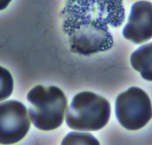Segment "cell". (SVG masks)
Returning <instances> with one entry per match:
<instances>
[{"label": "cell", "instance_id": "ba28073f", "mask_svg": "<svg viewBox=\"0 0 152 145\" xmlns=\"http://www.w3.org/2000/svg\"><path fill=\"white\" fill-rule=\"evenodd\" d=\"M62 144H99L97 139L90 133L72 132L63 138Z\"/></svg>", "mask_w": 152, "mask_h": 145}, {"label": "cell", "instance_id": "52a82bcc", "mask_svg": "<svg viewBox=\"0 0 152 145\" xmlns=\"http://www.w3.org/2000/svg\"><path fill=\"white\" fill-rule=\"evenodd\" d=\"M130 61L133 69L144 80L152 82V42L136 50L131 55Z\"/></svg>", "mask_w": 152, "mask_h": 145}, {"label": "cell", "instance_id": "6da1fadb", "mask_svg": "<svg viewBox=\"0 0 152 145\" xmlns=\"http://www.w3.org/2000/svg\"><path fill=\"white\" fill-rule=\"evenodd\" d=\"M63 30L119 27L125 18L122 0H67L62 11Z\"/></svg>", "mask_w": 152, "mask_h": 145}, {"label": "cell", "instance_id": "30bf717a", "mask_svg": "<svg viewBox=\"0 0 152 145\" xmlns=\"http://www.w3.org/2000/svg\"><path fill=\"white\" fill-rule=\"evenodd\" d=\"M11 1L12 0H0V10L5 9Z\"/></svg>", "mask_w": 152, "mask_h": 145}, {"label": "cell", "instance_id": "5b68a950", "mask_svg": "<svg viewBox=\"0 0 152 145\" xmlns=\"http://www.w3.org/2000/svg\"><path fill=\"white\" fill-rule=\"evenodd\" d=\"M31 127L26 107L17 100L0 103V144H11L21 140Z\"/></svg>", "mask_w": 152, "mask_h": 145}, {"label": "cell", "instance_id": "8992f818", "mask_svg": "<svg viewBox=\"0 0 152 145\" xmlns=\"http://www.w3.org/2000/svg\"><path fill=\"white\" fill-rule=\"evenodd\" d=\"M124 38L139 44L152 38V3L139 1L133 4L128 22L122 31Z\"/></svg>", "mask_w": 152, "mask_h": 145}, {"label": "cell", "instance_id": "3957f363", "mask_svg": "<svg viewBox=\"0 0 152 145\" xmlns=\"http://www.w3.org/2000/svg\"><path fill=\"white\" fill-rule=\"evenodd\" d=\"M111 106L103 97L91 92L75 95L67 109L66 123L75 130L96 131L109 122Z\"/></svg>", "mask_w": 152, "mask_h": 145}, {"label": "cell", "instance_id": "277c9868", "mask_svg": "<svg viewBox=\"0 0 152 145\" xmlns=\"http://www.w3.org/2000/svg\"><path fill=\"white\" fill-rule=\"evenodd\" d=\"M115 114L119 123L126 129H140L152 118L151 100L144 90L132 87L117 97Z\"/></svg>", "mask_w": 152, "mask_h": 145}, {"label": "cell", "instance_id": "7a4b0ae2", "mask_svg": "<svg viewBox=\"0 0 152 145\" xmlns=\"http://www.w3.org/2000/svg\"><path fill=\"white\" fill-rule=\"evenodd\" d=\"M29 114L34 126L49 131L59 128L63 123L68 106L66 97L58 87L38 85L28 94Z\"/></svg>", "mask_w": 152, "mask_h": 145}, {"label": "cell", "instance_id": "9c48e42d", "mask_svg": "<svg viewBox=\"0 0 152 145\" xmlns=\"http://www.w3.org/2000/svg\"><path fill=\"white\" fill-rule=\"evenodd\" d=\"M14 89V80L10 72L0 66V101L6 100Z\"/></svg>", "mask_w": 152, "mask_h": 145}]
</instances>
